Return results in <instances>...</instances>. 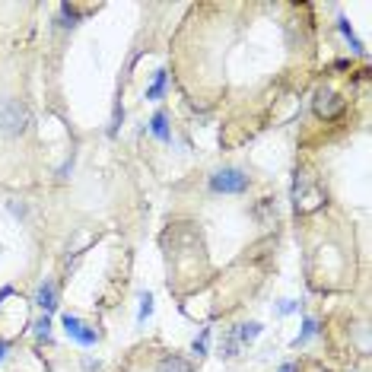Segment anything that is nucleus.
I'll return each mask as SVG.
<instances>
[{
	"label": "nucleus",
	"mask_w": 372,
	"mask_h": 372,
	"mask_svg": "<svg viewBox=\"0 0 372 372\" xmlns=\"http://www.w3.org/2000/svg\"><path fill=\"white\" fill-rule=\"evenodd\" d=\"M35 305L42 309V315H51L58 312V283L51 280V277H45V280L38 283V290H35Z\"/></svg>",
	"instance_id": "nucleus-5"
},
{
	"label": "nucleus",
	"mask_w": 372,
	"mask_h": 372,
	"mask_svg": "<svg viewBox=\"0 0 372 372\" xmlns=\"http://www.w3.org/2000/svg\"><path fill=\"white\" fill-rule=\"evenodd\" d=\"M60 325H64V334H67L70 341L80 343V347H86V350L96 347V343L102 341V334H99L92 325H86L80 315H70V312H67V315H60Z\"/></svg>",
	"instance_id": "nucleus-4"
},
{
	"label": "nucleus",
	"mask_w": 372,
	"mask_h": 372,
	"mask_svg": "<svg viewBox=\"0 0 372 372\" xmlns=\"http://www.w3.org/2000/svg\"><path fill=\"white\" fill-rule=\"evenodd\" d=\"M277 372H299V363H283Z\"/></svg>",
	"instance_id": "nucleus-19"
},
{
	"label": "nucleus",
	"mask_w": 372,
	"mask_h": 372,
	"mask_svg": "<svg viewBox=\"0 0 372 372\" xmlns=\"http://www.w3.org/2000/svg\"><path fill=\"white\" fill-rule=\"evenodd\" d=\"M121 121H124V105H121V96L115 99V108H112V124H108V137H118L121 134Z\"/></svg>",
	"instance_id": "nucleus-12"
},
{
	"label": "nucleus",
	"mask_w": 372,
	"mask_h": 372,
	"mask_svg": "<svg viewBox=\"0 0 372 372\" xmlns=\"http://www.w3.org/2000/svg\"><path fill=\"white\" fill-rule=\"evenodd\" d=\"M149 315H153V296H149V293H143V296H140V312H137V321L143 325Z\"/></svg>",
	"instance_id": "nucleus-16"
},
{
	"label": "nucleus",
	"mask_w": 372,
	"mask_h": 372,
	"mask_svg": "<svg viewBox=\"0 0 372 372\" xmlns=\"http://www.w3.org/2000/svg\"><path fill=\"white\" fill-rule=\"evenodd\" d=\"M32 327H35V337H38V341H48V334H51V315H38Z\"/></svg>",
	"instance_id": "nucleus-14"
},
{
	"label": "nucleus",
	"mask_w": 372,
	"mask_h": 372,
	"mask_svg": "<svg viewBox=\"0 0 372 372\" xmlns=\"http://www.w3.org/2000/svg\"><path fill=\"white\" fill-rule=\"evenodd\" d=\"M232 331H236V341L242 343V347H245V343H254L261 337V331H264V327L258 325V321H245V325H238V327H232Z\"/></svg>",
	"instance_id": "nucleus-9"
},
{
	"label": "nucleus",
	"mask_w": 372,
	"mask_h": 372,
	"mask_svg": "<svg viewBox=\"0 0 372 372\" xmlns=\"http://www.w3.org/2000/svg\"><path fill=\"white\" fill-rule=\"evenodd\" d=\"M29 134H32L29 105L16 96H0V143L3 147H16Z\"/></svg>",
	"instance_id": "nucleus-1"
},
{
	"label": "nucleus",
	"mask_w": 372,
	"mask_h": 372,
	"mask_svg": "<svg viewBox=\"0 0 372 372\" xmlns=\"http://www.w3.org/2000/svg\"><path fill=\"white\" fill-rule=\"evenodd\" d=\"M343 108V99L337 96V92L331 90H318V99H315V112L321 115V118H334L337 112Z\"/></svg>",
	"instance_id": "nucleus-6"
},
{
	"label": "nucleus",
	"mask_w": 372,
	"mask_h": 372,
	"mask_svg": "<svg viewBox=\"0 0 372 372\" xmlns=\"http://www.w3.org/2000/svg\"><path fill=\"white\" fill-rule=\"evenodd\" d=\"M337 29H341V35H343V38H347V42H350V48H353V51H357V54H366L363 42H359L357 35H353V26H350L347 19H343V16H341V19H337Z\"/></svg>",
	"instance_id": "nucleus-11"
},
{
	"label": "nucleus",
	"mask_w": 372,
	"mask_h": 372,
	"mask_svg": "<svg viewBox=\"0 0 372 372\" xmlns=\"http://www.w3.org/2000/svg\"><path fill=\"white\" fill-rule=\"evenodd\" d=\"M165 92H169V70L159 67L153 74V80H149V86L143 90V99L147 102H159V99H165Z\"/></svg>",
	"instance_id": "nucleus-7"
},
{
	"label": "nucleus",
	"mask_w": 372,
	"mask_h": 372,
	"mask_svg": "<svg viewBox=\"0 0 372 372\" xmlns=\"http://www.w3.org/2000/svg\"><path fill=\"white\" fill-rule=\"evenodd\" d=\"M140 372H194V363L175 350H149Z\"/></svg>",
	"instance_id": "nucleus-3"
},
{
	"label": "nucleus",
	"mask_w": 372,
	"mask_h": 372,
	"mask_svg": "<svg viewBox=\"0 0 372 372\" xmlns=\"http://www.w3.org/2000/svg\"><path fill=\"white\" fill-rule=\"evenodd\" d=\"M13 283H7V286H3V290H0V305H3V299H10V296H13Z\"/></svg>",
	"instance_id": "nucleus-18"
},
{
	"label": "nucleus",
	"mask_w": 372,
	"mask_h": 372,
	"mask_svg": "<svg viewBox=\"0 0 372 372\" xmlns=\"http://www.w3.org/2000/svg\"><path fill=\"white\" fill-rule=\"evenodd\" d=\"M7 350H10V341H3V337H0V363H3V357H7Z\"/></svg>",
	"instance_id": "nucleus-20"
},
{
	"label": "nucleus",
	"mask_w": 372,
	"mask_h": 372,
	"mask_svg": "<svg viewBox=\"0 0 372 372\" xmlns=\"http://www.w3.org/2000/svg\"><path fill=\"white\" fill-rule=\"evenodd\" d=\"M149 134L156 137L159 143H172V127H169V112H165V108L153 112V118H149Z\"/></svg>",
	"instance_id": "nucleus-8"
},
{
	"label": "nucleus",
	"mask_w": 372,
	"mask_h": 372,
	"mask_svg": "<svg viewBox=\"0 0 372 372\" xmlns=\"http://www.w3.org/2000/svg\"><path fill=\"white\" fill-rule=\"evenodd\" d=\"M207 341H210V327H204V331H201V337H197V341L191 343V353H194V357H197V359H201L204 353H207Z\"/></svg>",
	"instance_id": "nucleus-15"
},
{
	"label": "nucleus",
	"mask_w": 372,
	"mask_h": 372,
	"mask_svg": "<svg viewBox=\"0 0 372 372\" xmlns=\"http://www.w3.org/2000/svg\"><path fill=\"white\" fill-rule=\"evenodd\" d=\"M315 334H318V321H315V318H305V321H302V331H299V337L293 341V347H296V350L305 347V343L312 341Z\"/></svg>",
	"instance_id": "nucleus-10"
},
{
	"label": "nucleus",
	"mask_w": 372,
	"mask_h": 372,
	"mask_svg": "<svg viewBox=\"0 0 372 372\" xmlns=\"http://www.w3.org/2000/svg\"><path fill=\"white\" fill-rule=\"evenodd\" d=\"M252 188V175L242 165H220L207 175V191L213 197H242Z\"/></svg>",
	"instance_id": "nucleus-2"
},
{
	"label": "nucleus",
	"mask_w": 372,
	"mask_h": 372,
	"mask_svg": "<svg viewBox=\"0 0 372 372\" xmlns=\"http://www.w3.org/2000/svg\"><path fill=\"white\" fill-rule=\"evenodd\" d=\"M296 309H299V302H290V299H286V302L277 309V315H290V312H296Z\"/></svg>",
	"instance_id": "nucleus-17"
},
{
	"label": "nucleus",
	"mask_w": 372,
	"mask_h": 372,
	"mask_svg": "<svg viewBox=\"0 0 372 372\" xmlns=\"http://www.w3.org/2000/svg\"><path fill=\"white\" fill-rule=\"evenodd\" d=\"M238 347H242V343L236 341V331H229V334H226V341H220V357L223 359H232L238 353Z\"/></svg>",
	"instance_id": "nucleus-13"
}]
</instances>
